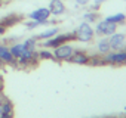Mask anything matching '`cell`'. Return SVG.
Returning <instances> with one entry per match:
<instances>
[{"label":"cell","mask_w":126,"mask_h":118,"mask_svg":"<svg viewBox=\"0 0 126 118\" xmlns=\"http://www.w3.org/2000/svg\"><path fill=\"white\" fill-rule=\"evenodd\" d=\"M74 35H76V40H77V41L88 43V41H91V40L94 38L95 31H94V28L91 27V24L82 22V24L77 27V30L74 31Z\"/></svg>","instance_id":"obj_1"},{"label":"cell","mask_w":126,"mask_h":118,"mask_svg":"<svg viewBox=\"0 0 126 118\" xmlns=\"http://www.w3.org/2000/svg\"><path fill=\"white\" fill-rule=\"evenodd\" d=\"M71 40H76V35H74V33L56 34V35H53L52 38H47V40L43 43V46H45V47L55 49V47H58V46H61V44H64V43H67V41H71Z\"/></svg>","instance_id":"obj_2"},{"label":"cell","mask_w":126,"mask_h":118,"mask_svg":"<svg viewBox=\"0 0 126 118\" xmlns=\"http://www.w3.org/2000/svg\"><path fill=\"white\" fill-rule=\"evenodd\" d=\"M104 61L105 64H110V65H125L126 64V49L105 53Z\"/></svg>","instance_id":"obj_3"},{"label":"cell","mask_w":126,"mask_h":118,"mask_svg":"<svg viewBox=\"0 0 126 118\" xmlns=\"http://www.w3.org/2000/svg\"><path fill=\"white\" fill-rule=\"evenodd\" d=\"M73 52H74V49H73L70 44H67V43H64V44L55 47V49H53L55 61H68V59L71 58V55H73Z\"/></svg>","instance_id":"obj_4"},{"label":"cell","mask_w":126,"mask_h":118,"mask_svg":"<svg viewBox=\"0 0 126 118\" xmlns=\"http://www.w3.org/2000/svg\"><path fill=\"white\" fill-rule=\"evenodd\" d=\"M49 16H50V12L47 8H39V9L33 11L31 13H28V18L31 21H39V22H42V25L49 24Z\"/></svg>","instance_id":"obj_5"},{"label":"cell","mask_w":126,"mask_h":118,"mask_svg":"<svg viewBox=\"0 0 126 118\" xmlns=\"http://www.w3.org/2000/svg\"><path fill=\"white\" fill-rule=\"evenodd\" d=\"M116 28H117L116 24L102 19V21L98 22V25H96V28H95V33H96L98 35H111V34L116 33Z\"/></svg>","instance_id":"obj_6"},{"label":"cell","mask_w":126,"mask_h":118,"mask_svg":"<svg viewBox=\"0 0 126 118\" xmlns=\"http://www.w3.org/2000/svg\"><path fill=\"white\" fill-rule=\"evenodd\" d=\"M108 43H110L111 50H123L125 49V43H126V35L120 34V33H114V34L110 35Z\"/></svg>","instance_id":"obj_7"},{"label":"cell","mask_w":126,"mask_h":118,"mask_svg":"<svg viewBox=\"0 0 126 118\" xmlns=\"http://www.w3.org/2000/svg\"><path fill=\"white\" fill-rule=\"evenodd\" d=\"M0 59L3 61V64L16 65V59L12 56V53L9 50V46H6V44H0Z\"/></svg>","instance_id":"obj_8"},{"label":"cell","mask_w":126,"mask_h":118,"mask_svg":"<svg viewBox=\"0 0 126 118\" xmlns=\"http://www.w3.org/2000/svg\"><path fill=\"white\" fill-rule=\"evenodd\" d=\"M50 15H55V16H59L65 12V5L62 0H50L49 2V6H47Z\"/></svg>","instance_id":"obj_9"},{"label":"cell","mask_w":126,"mask_h":118,"mask_svg":"<svg viewBox=\"0 0 126 118\" xmlns=\"http://www.w3.org/2000/svg\"><path fill=\"white\" fill-rule=\"evenodd\" d=\"M68 62H71V64H79V65H86V64L89 62V56H88L85 52H82V50H74L73 55H71V58L68 59Z\"/></svg>","instance_id":"obj_10"},{"label":"cell","mask_w":126,"mask_h":118,"mask_svg":"<svg viewBox=\"0 0 126 118\" xmlns=\"http://www.w3.org/2000/svg\"><path fill=\"white\" fill-rule=\"evenodd\" d=\"M0 118H14V105L8 99H2V114Z\"/></svg>","instance_id":"obj_11"},{"label":"cell","mask_w":126,"mask_h":118,"mask_svg":"<svg viewBox=\"0 0 126 118\" xmlns=\"http://www.w3.org/2000/svg\"><path fill=\"white\" fill-rule=\"evenodd\" d=\"M21 21H22V16H19V15H8V16H5L3 19H0V24H2L5 28H9V27L18 24V22H21Z\"/></svg>","instance_id":"obj_12"},{"label":"cell","mask_w":126,"mask_h":118,"mask_svg":"<svg viewBox=\"0 0 126 118\" xmlns=\"http://www.w3.org/2000/svg\"><path fill=\"white\" fill-rule=\"evenodd\" d=\"M56 34H58V28L56 27H52V28H47L43 33H40L39 35H36V40H47V38H52Z\"/></svg>","instance_id":"obj_13"},{"label":"cell","mask_w":126,"mask_h":118,"mask_svg":"<svg viewBox=\"0 0 126 118\" xmlns=\"http://www.w3.org/2000/svg\"><path fill=\"white\" fill-rule=\"evenodd\" d=\"M9 50H11V53H12V56L15 58V59H18L24 52H25V46L22 44V43H16V44H12V46H9Z\"/></svg>","instance_id":"obj_14"},{"label":"cell","mask_w":126,"mask_h":118,"mask_svg":"<svg viewBox=\"0 0 126 118\" xmlns=\"http://www.w3.org/2000/svg\"><path fill=\"white\" fill-rule=\"evenodd\" d=\"M96 47H98V52H99V55H105V53H108V52L111 50V47H110V43H108V38H101V40L98 41Z\"/></svg>","instance_id":"obj_15"},{"label":"cell","mask_w":126,"mask_h":118,"mask_svg":"<svg viewBox=\"0 0 126 118\" xmlns=\"http://www.w3.org/2000/svg\"><path fill=\"white\" fill-rule=\"evenodd\" d=\"M105 21H108V22H113V24L119 25V24H123V22L126 21V15H123V13H116V15L107 16V18H105Z\"/></svg>","instance_id":"obj_16"},{"label":"cell","mask_w":126,"mask_h":118,"mask_svg":"<svg viewBox=\"0 0 126 118\" xmlns=\"http://www.w3.org/2000/svg\"><path fill=\"white\" fill-rule=\"evenodd\" d=\"M88 65H94V67H96V65H107V64H105V61H104V58H102V56L94 55V56H89V62H88Z\"/></svg>","instance_id":"obj_17"},{"label":"cell","mask_w":126,"mask_h":118,"mask_svg":"<svg viewBox=\"0 0 126 118\" xmlns=\"http://www.w3.org/2000/svg\"><path fill=\"white\" fill-rule=\"evenodd\" d=\"M37 55H39V59H46V61H55L53 53H52V52H49V50H46V49L40 50Z\"/></svg>","instance_id":"obj_18"},{"label":"cell","mask_w":126,"mask_h":118,"mask_svg":"<svg viewBox=\"0 0 126 118\" xmlns=\"http://www.w3.org/2000/svg\"><path fill=\"white\" fill-rule=\"evenodd\" d=\"M83 18H85V22L91 24V22L98 21V13H96L95 11H91V12H86V13L83 15Z\"/></svg>","instance_id":"obj_19"},{"label":"cell","mask_w":126,"mask_h":118,"mask_svg":"<svg viewBox=\"0 0 126 118\" xmlns=\"http://www.w3.org/2000/svg\"><path fill=\"white\" fill-rule=\"evenodd\" d=\"M22 44H24V46H25V49H28V50H36L37 40H36V37H34V38H27Z\"/></svg>","instance_id":"obj_20"},{"label":"cell","mask_w":126,"mask_h":118,"mask_svg":"<svg viewBox=\"0 0 126 118\" xmlns=\"http://www.w3.org/2000/svg\"><path fill=\"white\" fill-rule=\"evenodd\" d=\"M39 25H42V22H39V21H30V22H25V27H27L28 30H33V28H36V27H39Z\"/></svg>","instance_id":"obj_21"},{"label":"cell","mask_w":126,"mask_h":118,"mask_svg":"<svg viewBox=\"0 0 126 118\" xmlns=\"http://www.w3.org/2000/svg\"><path fill=\"white\" fill-rule=\"evenodd\" d=\"M102 2H105V0H95V3H94L92 9H94V11H95V9H99V5H101Z\"/></svg>","instance_id":"obj_22"},{"label":"cell","mask_w":126,"mask_h":118,"mask_svg":"<svg viewBox=\"0 0 126 118\" xmlns=\"http://www.w3.org/2000/svg\"><path fill=\"white\" fill-rule=\"evenodd\" d=\"M77 5H88L89 3V0H76Z\"/></svg>","instance_id":"obj_23"},{"label":"cell","mask_w":126,"mask_h":118,"mask_svg":"<svg viewBox=\"0 0 126 118\" xmlns=\"http://www.w3.org/2000/svg\"><path fill=\"white\" fill-rule=\"evenodd\" d=\"M6 30H8V28H5V27H3L2 24H0V35H3V34L6 33Z\"/></svg>","instance_id":"obj_24"},{"label":"cell","mask_w":126,"mask_h":118,"mask_svg":"<svg viewBox=\"0 0 126 118\" xmlns=\"http://www.w3.org/2000/svg\"><path fill=\"white\" fill-rule=\"evenodd\" d=\"M2 87H3V80H2V77H0V90H2Z\"/></svg>","instance_id":"obj_25"},{"label":"cell","mask_w":126,"mask_h":118,"mask_svg":"<svg viewBox=\"0 0 126 118\" xmlns=\"http://www.w3.org/2000/svg\"><path fill=\"white\" fill-rule=\"evenodd\" d=\"M3 65H5V64H3V61H2V59H0V68H2Z\"/></svg>","instance_id":"obj_26"},{"label":"cell","mask_w":126,"mask_h":118,"mask_svg":"<svg viewBox=\"0 0 126 118\" xmlns=\"http://www.w3.org/2000/svg\"><path fill=\"white\" fill-rule=\"evenodd\" d=\"M0 114H2V99H0Z\"/></svg>","instance_id":"obj_27"},{"label":"cell","mask_w":126,"mask_h":118,"mask_svg":"<svg viewBox=\"0 0 126 118\" xmlns=\"http://www.w3.org/2000/svg\"><path fill=\"white\" fill-rule=\"evenodd\" d=\"M3 5V0H0V6H2Z\"/></svg>","instance_id":"obj_28"},{"label":"cell","mask_w":126,"mask_h":118,"mask_svg":"<svg viewBox=\"0 0 126 118\" xmlns=\"http://www.w3.org/2000/svg\"><path fill=\"white\" fill-rule=\"evenodd\" d=\"M3 2H5V0H3ZM6 2H9V0H6Z\"/></svg>","instance_id":"obj_29"}]
</instances>
